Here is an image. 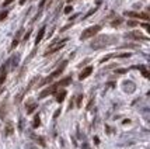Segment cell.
Listing matches in <instances>:
<instances>
[{
	"mask_svg": "<svg viewBox=\"0 0 150 149\" xmlns=\"http://www.w3.org/2000/svg\"><path fill=\"white\" fill-rule=\"evenodd\" d=\"M66 41H67V40H62V41H56V42H53V44H52V45L45 51V54H44V55H45V56H48V55H52V54H55V52H58L59 49H62L63 46H65Z\"/></svg>",
	"mask_w": 150,
	"mask_h": 149,
	"instance_id": "6da1fadb",
	"label": "cell"
},
{
	"mask_svg": "<svg viewBox=\"0 0 150 149\" xmlns=\"http://www.w3.org/2000/svg\"><path fill=\"white\" fill-rule=\"evenodd\" d=\"M66 63H67L66 61H65V62H62V65H60V66L58 68V69L55 70L53 73H52L51 76H48V77H46V79L44 80V82H42V83H49V82H52V80H53L55 77H58V76H59V75H60V73H62L63 70H65V68H66Z\"/></svg>",
	"mask_w": 150,
	"mask_h": 149,
	"instance_id": "3957f363",
	"label": "cell"
},
{
	"mask_svg": "<svg viewBox=\"0 0 150 149\" xmlns=\"http://www.w3.org/2000/svg\"><path fill=\"white\" fill-rule=\"evenodd\" d=\"M128 37H129V38H135V40H142V41H147V40H149L147 37L142 35L140 32H135V31H133V32H129V34H128Z\"/></svg>",
	"mask_w": 150,
	"mask_h": 149,
	"instance_id": "8992f818",
	"label": "cell"
},
{
	"mask_svg": "<svg viewBox=\"0 0 150 149\" xmlns=\"http://www.w3.org/2000/svg\"><path fill=\"white\" fill-rule=\"evenodd\" d=\"M125 15L128 17H135V18H143V20H149V14L146 13H135V11H126Z\"/></svg>",
	"mask_w": 150,
	"mask_h": 149,
	"instance_id": "277c9868",
	"label": "cell"
},
{
	"mask_svg": "<svg viewBox=\"0 0 150 149\" xmlns=\"http://www.w3.org/2000/svg\"><path fill=\"white\" fill-rule=\"evenodd\" d=\"M56 89H58L56 85H53V86H51V87L45 89L44 91H41V94H39V98H45L46 96H49V94H52V93H55V91H56Z\"/></svg>",
	"mask_w": 150,
	"mask_h": 149,
	"instance_id": "5b68a950",
	"label": "cell"
},
{
	"mask_svg": "<svg viewBox=\"0 0 150 149\" xmlns=\"http://www.w3.org/2000/svg\"><path fill=\"white\" fill-rule=\"evenodd\" d=\"M100 30H101V27H100V25H93V27H88L87 30L83 31V34L80 35V40H87V38H91V37H94Z\"/></svg>",
	"mask_w": 150,
	"mask_h": 149,
	"instance_id": "7a4b0ae2",
	"label": "cell"
},
{
	"mask_svg": "<svg viewBox=\"0 0 150 149\" xmlns=\"http://www.w3.org/2000/svg\"><path fill=\"white\" fill-rule=\"evenodd\" d=\"M45 30H46L45 27H42L41 30H39L38 35H36V38H35V44H39L42 41V38H44V35H45Z\"/></svg>",
	"mask_w": 150,
	"mask_h": 149,
	"instance_id": "9c48e42d",
	"label": "cell"
},
{
	"mask_svg": "<svg viewBox=\"0 0 150 149\" xmlns=\"http://www.w3.org/2000/svg\"><path fill=\"white\" fill-rule=\"evenodd\" d=\"M65 97H66V91H65V90L56 93V101H58V103H62V101L65 100Z\"/></svg>",
	"mask_w": 150,
	"mask_h": 149,
	"instance_id": "8fae6325",
	"label": "cell"
},
{
	"mask_svg": "<svg viewBox=\"0 0 150 149\" xmlns=\"http://www.w3.org/2000/svg\"><path fill=\"white\" fill-rule=\"evenodd\" d=\"M6 17H7V11H3L2 14H0V20H4Z\"/></svg>",
	"mask_w": 150,
	"mask_h": 149,
	"instance_id": "d6986e66",
	"label": "cell"
},
{
	"mask_svg": "<svg viewBox=\"0 0 150 149\" xmlns=\"http://www.w3.org/2000/svg\"><path fill=\"white\" fill-rule=\"evenodd\" d=\"M136 69H140L144 77H149V76H150V75H149V72L146 70V68H144V66H142V65H140V66H136Z\"/></svg>",
	"mask_w": 150,
	"mask_h": 149,
	"instance_id": "5bb4252c",
	"label": "cell"
},
{
	"mask_svg": "<svg viewBox=\"0 0 150 149\" xmlns=\"http://www.w3.org/2000/svg\"><path fill=\"white\" fill-rule=\"evenodd\" d=\"M30 34H31V32H27V34H25V37H24V41H27L28 38H30Z\"/></svg>",
	"mask_w": 150,
	"mask_h": 149,
	"instance_id": "d4e9b609",
	"label": "cell"
},
{
	"mask_svg": "<svg viewBox=\"0 0 150 149\" xmlns=\"http://www.w3.org/2000/svg\"><path fill=\"white\" fill-rule=\"evenodd\" d=\"M39 125H41V120H39V115H38V114H36V115H35V118H34L32 127H34V128H38Z\"/></svg>",
	"mask_w": 150,
	"mask_h": 149,
	"instance_id": "4fadbf2b",
	"label": "cell"
},
{
	"mask_svg": "<svg viewBox=\"0 0 150 149\" xmlns=\"http://www.w3.org/2000/svg\"><path fill=\"white\" fill-rule=\"evenodd\" d=\"M35 108H36V104H35V103H31L30 106L27 107V113H28V114H31V113H32V111H34Z\"/></svg>",
	"mask_w": 150,
	"mask_h": 149,
	"instance_id": "2e32d148",
	"label": "cell"
},
{
	"mask_svg": "<svg viewBox=\"0 0 150 149\" xmlns=\"http://www.w3.org/2000/svg\"><path fill=\"white\" fill-rule=\"evenodd\" d=\"M4 90V87H3V86H2V85H0V93H2V91H3Z\"/></svg>",
	"mask_w": 150,
	"mask_h": 149,
	"instance_id": "4316f807",
	"label": "cell"
},
{
	"mask_svg": "<svg viewBox=\"0 0 150 149\" xmlns=\"http://www.w3.org/2000/svg\"><path fill=\"white\" fill-rule=\"evenodd\" d=\"M105 41V37H101V38H98L97 41H94L93 44H91V48H94V49H98V48H101V46H104L105 44H102Z\"/></svg>",
	"mask_w": 150,
	"mask_h": 149,
	"instance_id": "52a82bcc",
	"label": "cell"
},
{
	"mask_svg": "<svg viewBox=\"0 0 150 149\" xmlns=\"http://www.w3.org/2000/svg\"><path fill=\"white\" fill-rule=\"evenodd\" d=\"M59 114H60V110H56V111H55V114H53V118H58V117H59Z\"/></svg>",
	"mask_w": 150,
	"mask_h": 149,
	"instance_id": "7402d4cb",
	"label": "cell"
},
{
	"mask_svg": "<svg viewBox=\"0 0 150 149\" xmlns=\"http://www.w3.org/2000/svg\"><path fill=\"white\" fill-rule=\"evenodd\" d=\"M21 32H23V31H18L17 37H15V38H14V41H13V44H11V49H14L15 46L18 45V41H20V35H21Z\"/></svg>",
	"mask_w": 150,
	"mask_h": 149,
	"instance_id": "7c38bea8",
	"label": "cell"
},
{
	"mask_svg": "<svg viewBox=\"0 0 150 149\" xmlns=\"http://www.w3.org/2000/svg\"><path fill=\"white\" fill-rule=\"evenodd\" d=\"M4 80H6V69L3 68V70H2V73H0V85H3Z\"/></svg>",
	"mask_w": 150,
	"mask_h": 149,
	"instance_id": "9a60e30c",
	"label": "cell"
},
{
	"mask_svg": "<svg viewBox=\"0 0 150 149\" xmlns=\"http://www.w3.org/2000/svg\"><path fill=\"white\" fill-rule=\"evenodd\" d=\"M138 24H139L138 21H129L128 23V25H130V27H135V25H138Z\"/></svg>",
	"mask_w": 150,
	"mask_h": 149,
	"instance_id": "44dd1931",
	"label": "cell"
},
{
	"mask_svg": "<svg viewBox=\"0 0 150 149\" xmlns=\"http://www.w3.org/2000/svg\"><path fill=\"white\" fill-rule=\"evenodd\" d=\"M91 72H93V68H91V66H87L86 69L83 70V72L80 73V76H79V79H80V80L86 79L87 76H90V75H91Z\"/></svg>",
	"mask_w": 150,
	"mask_h": 149,
	"instance_id": "ba28073f",
	"label": "cell"
},
{
	"mask_svg": "<svg viewBox=\"0 0 150 149\" xmlns=\"http://www.w3.org/2000/svg\"><path fill=\"white\" fill-rule=\"evenodd\" d=\"M121 21H122V20H121V18H118V20H115V21L112 23V25H114V27H115V25H119Z\"/></svg>",
	"mask_w": 150,
	"mask_h": 149,
	"instance_id": "ac0fdd59",
	"label": "cell"
},
{
	"mask_svg": "<svg viewBox=\"0 0 150 149\" xmlns=\"http://www.w3.org/2000/svg\"><path fill=\"white\" fill-rule=\"evenodd\" d=\"M11 132H13V127H11V125H7V127H6V135H10V134H11Z\"/></svg>",
	"mask_w": 150,
	"mask_h": 149,
	"instance_id": "e0dca14e",
	"label": "cell"
},
{
	"mask_svg": "<svg viewBox=\"0 0 150 149\" xmlns=\"http://www.w3.org/2000/svg\"><path fill=\"white\" fill-rule=\"evenodd\" d=\"M70 83H72V77H65V79H62L59 83H56V86L60 87V86H67V85H70Z\"/></svg>",
	"mask_w": 150,
	"mask_h": 149,
	"instance_id": "30bf717a",
	"label": "cell"
},
{
	"mask_svg": "<svg viewBox=\"0 0 150 149\" xmlns=\"http://www.w3.org/2000/svg\"><path fill=\"white\" fill-rule=\"evenodd\" d=\"M72 10H73V9H72V6H67L66 9H65V13H66V14H69V13L72 11Z\"/></svg>",
	"mask_w": 150,
	"mask_h": 149,
	"instance_id": "ffe728a7",
	"label": "cell"
},
{
	"mask_svg": "<svg viewBox=\"0 0 150 149\" xmlns=\"http://www.w3.org/2000/svg\"><path fill=\"white\" fill-rule=\"evenodd\" d=\"M81 97H83V96H79L77 97V106L80 107V104H81Z\"/></svg>",
	"mask_w": 150,
	"mask_h": 149,
	"instance_id": "603a6c76",
	"label": "cell"
},
{
	"mask_svg": "<svg viewBox=\"0 0 150 149\" xmlns=\"http://www.w3.org/2000/svg\"><path fill=\"white\" fill-rule=\"evenodd\" d=\"M126 70L125 69H119V70H117V73H125Z\"/></svg>",
	"mask_w": 150,
	"mask_h": 149,
	"instance_id": "484cf974",
	"label": "cell"
},
{
	"mask_svg": "<svg viewBox=\"0 0 150 149\" xmlns=\"http://www.w3.org/2000/svg\"><path fill=\"white\" fill-rule=\"evenodd\" d=\"M11 2H14V0H6V2H4V6H9Z\"/></svg>",
	"mask_w": 150,
	"mask_h": 149,
	"instance_id": "cb8c5ba5",
	"label": "cell"
}]
</instances>
